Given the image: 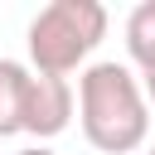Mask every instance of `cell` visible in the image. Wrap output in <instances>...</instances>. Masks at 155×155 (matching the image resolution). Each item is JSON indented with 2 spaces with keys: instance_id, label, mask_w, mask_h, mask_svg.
Wrapping results in <instances>:
<instances>
[{
  "instance_id": "1",
  "label": "cell",
  "mask_w": 155,
  "mask_h": 155,
  "mask_svg": "<svg viewBox=\"0 0 155 155\" xmlns=\"http://www.w3.org/2000/svg\"><path fill=\"white\" fill-rule=\"evenodd\" d=\"M78 121L92 150L131 155L150 136V97L126 63H87L78 78Z\"/></svg>"
},
{
  "instance_id": "2",
  "label": "cell",
  "mask_w": 155,
  "mask_h": 155,
  "mask_svg": "<svg viewBox=\"0 0 155 155\" xmlns=\"http://www.w3.org/2000/svg\"><path fill=\"white\" fill-rule=\"evenodd\" d=\"M107 39V10L97 0H53L29 19V63L34 73L68 78Z\"/></svg>"
},
{
  "instance_id": "3",
  "label": "cell",
  "mask_w": 155,
  "mask_h": 155,
  "mask_svg": "<svg viewBox=\"0 0 155 155\" xmlns=\"http://www.w3.org/2000/svg\"><path fill=\"white\" fill-rule=\"evenodd\" d=\"M73 107H78V92L68 78H53V73H34V92H29V121H24V136H39V140H53L68 131L73 121Z\"/></svg>"
},
{
  "instance_id": "4",
  "label": "cell",
  "mask_w": 155,
  "mask_h": 155,
  "mask_svg": "<svg viewBox=\"0 0 155 155\" xmlns=\"http://www.w3.org/2000/svg\"><path fill=\"white\" fill-rule=\"evenodd\" d=\"M29 92H34V68H24L19 58H0V140L24 131Z\"/></svg>"
},
{
  "instance_id": "5",
  "label": "cell",
  "mask_w": 155,
  "mask_h": 155,
  "mask_svg": "<svg viewBox=\"0 0 155 155\" xmlns=\"http://www.w3.org/2000/svg\"><path fill=\"white\" fill-rule=\"evenodd\" d=\"M126 53H131L136 68L155 63V0H140L126 15Z\"/></svg>"
},
{
  "instance_id": "6",
  "label": "cell",
  "mask_w": 155,
  "mask_h": 155,
  "mask_svg": "<svg viewBox=\"0 0 155 155\" xmlns=\"http://www.w3.org/2000/svg\"><path fill=\"white\" fill-rule=\"evenodd\" d=\"M140 87H145V97H150V107H155V63L140 68Z\"/></svg>"
},
{
  "instance_id": "7",
  "label": "cell",
  "mask_w": 155,
  "mask_h": 155,
  "mask_svg": "<svg viewBox=\"0 0 155 155\" xmlns=\"http://www.w3.org/2000/svg\"><path fill=\"white\" fill-rule=\"evenodd\" d=\"M15 155H58V150H48V145H24V150H15Z\"/></svg>"
},
{
  "instance_id": "8",
  "label": "cell",
  "mask_w": 155,
  "mask_h": 155,
  "mask_svg": "<svg viewBox=\"0 0 155 155\" xmlns=\"http://www.w3.org/2000/svg\"><path fill=\"white\" fill-rule=\"evenodd\" d=\"M145 155H155V145H150V150H145Z\"/></svg>"
}]
</instances>
